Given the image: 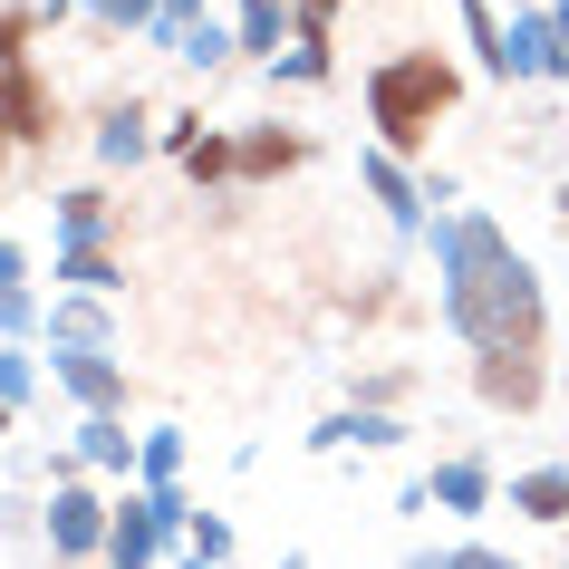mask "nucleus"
Listing matches in <instances>:
<instances>
[{"instance_id":"3","label":"nucleus","mask_w":569,"mask_h":569,"mask_svg":"<svg viewBox=\"0 0 569 569\" xmlns=\"http://www.w3.org/2000/svg\"><path fill=\"white\" fill-rule=\"evenodd\" d=\"M241 164H251V174H270V164H300V136H251V146H241Z\"/></svg>"},{"instance_id":"5","label":"nucleus","mask_w":569,"mask_h":569,"mask_svg":"<svg viewBox=\"0 0 569 569\" xmlns=\"http://www.w3.org/2000/svg\"><path fill=\"white\" fill-rule=\"evenodd\" d=\"M309 10H338V0H309Z\"/></svg>"},{"instance_id":"1","label":"nucleus","mask_w":569,"mask_h":569,"mask_svg":"<svg viewBox=\"0 0 569 569\" xmlns=\"http://www.w3.org/2000/svg\"><path fill=\"white\" fill-rule=\"evenodd\" d=\"M435 107H453V68H445V59H406V68L377 78V126H387L396 146H416Z\"/></svg>"},{"instance_id":"2","label":"nucleus","mask_w":569,"mask_h":569,"mask_svg":"<svg viewBox=\"0 0 569 569\" xmlns=\"http://www.w3.org/2000/svg\"><path fill=\"white\" fill-rule=\"evenodd\" d=\"M521 511L531 521H569V473H531L521 482Z\"/></svg>"},{"instance_id":"6","label":"nucleus","mask_w":569,"mask_h":569,"mask_svg":"<svg viewBox=\"0 0 569 569\" xmlns=\"http://www.w3.org/2000/svg\"><path fill=\"white\" fill-rule=\"evenodd\" d=\"M560 212H569V193H560Z\"/></svg>"},{"instance_id":"4","label":"nucleus","mask_w":569,"mask_h":569,"mask_svg":"<svg viewBox=\"0 0 569 569\" xmlns=\"http://www.w3.org/2000/svg\"><path fill=\"white\" fill-rule=\"evenodd\" d=\"M20 39H30V10H0V68H20Z\"/></svg>"}]
</instances>
